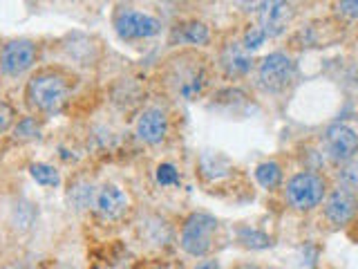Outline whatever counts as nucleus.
<instances>
[{"instance_id": "obj_1", "label": "nucleus", "mask_w": 358, "mask_h": 269, "mask_svg": "<svg viewBox=\"0 0 358 269\" xmlns=\"http://www.w3.org/2000/svg\"><path fill=\"white\" fill-rule=\"evenodd\" d=\"M70 99V83L54 70H43L34 74L27 83V101L41 112H59Z\"/></svg>"}, {"instance_id": "obj_2", "label": "nucleus", "mask_w": 358, "mask_h": 269, "mask_svg": "<svg viewBox=\"0 0 358 269\" xmlns=\"http://www.w3.org/2000/svg\"><path fill=\"white\" fill-rule=\"evenodd\" d=\"M217 231V220L208 216V213H193L182 229V238L179 244L188 256H206L210 244H213V235Z\"/></svg>"}, {"instance_id": "obj_3", "label": "nucleus", "mask_w": 358, "mask_h": 269, "mask_svg": "<svg viewBox=\"0 0 358 269\" xmlns=\"http://www.w3.org/2000/svg\"><path fill=\"white\" fill-rule=\"evenodd\" d=\"M324 198V179L316 173H298L287 184V200L291 207L309 211L318 207Z\"/></svg>"}, {"instance_id": "obj_4", "label": "nucleus", "mask_w": 358, "mask_h": 269, "mask_svg": "<svg viewBox=\"0 0 358 269\" xmlns=\"http://www.w3.org/2000/svg\"><path fill=\"white\" fill-rule=\"evenodd\" d=\"M115 29L121 39H150L162 32L159 18L150 14H143L132 7H121L115 14Z\"/></svg>"}, {"instance_id": "obj_5", "label": "nucleus", "mask_w": 358, "mask_h": 269, "mask_svg": "<svg viewBox=\"0 0 358 269\" xmlns=\"http://www.w3.org/2000/svg\"><path fill=\"white\" fill-rule=\"evenodd\" d=\"M294 74H296L294 61L282 52H273L264 56V61L260 63V70H257L260 85L268 90V92H282V90L294 81Z\"/></svg>"}, {"instance_id": "obj_6", "label": "nucleus", "mask_w": 358, "mask_h": 269, "mask_svg": "<svg viewBox=\"0 0 358 269\" xmlns=\"http://www.w3.org/2000/svg\"><path fill=\"white\" fill-rule=\"evenodd\" d=\"M36 59H38V48L34 41L29 39L9 41L3 48V52H0V70L7 76H20L29 67H34Z\"/></svg>"}, {"instance_id": "obj_7", "label": "nucleus", "mask_w": 358, "mask_h": 269, "mask_svg": "<svg viewBox=\"0 0 358 269\" xmlns=\"http://www.w3.org/2000/svg\"><path fill=\"white\" fill-rule=\"evenodd\" d=\"M324 151L334 162L352 160L358 151V132L347 123H334L324 132Z\"/></svg>"}, {"instance_id": "obj_8", "label": "nucleus", "mask_w": 358, "mask_h": 269, "mask_svg": "<svg viewBox=\"0 0 358 269\" xmlns=\"http://www.w3.org/2000/svg\"><path fill=\"white\" fill-rule=\"evenodd\" d=\"M94 209L101 218L119 220L128 211V195L115 184H103L94 195Z\"/></svg>"}, {"instance_id": "obj_9", "label": "nucleus", "mask_w": 358, "mask_h": 269, "mask_svg": "<svg viewBox=\"0 0 358 269\" xmlns=\"http://www.w3.org/2000/svg\"><path fill=\"white\" fill-rule=\"evenodd\" d=\"M168 134V117L159 108H145L137 119V137L145 144H162Z\"/></svg>"}, {"instance_id": "obj_10", "label": "nucleus", "mask_w": 358, "mask_h": 269, "mask_svg": "<svg viewBox=\"0 0 358 269\" xmlns=\"http://www.w3.org/2000/svg\"><path fill=\"white\" fill-rule=\"evenodd\" d=\"M257 16H260V27L266 36H280L294 18V7L289 3H262Z\"/></svg>"}, {"instance_id": "obj_11", "label": "nucleus", "mask_w": 358, "mask_h": 269, "mask_svg": "<svg viewBox=\"0 0 358 269\" xmlns=\"http://www.w3.org/2000/svg\"><path fill=\"white\" fill-rule=\"evenodd\" d=\"M354 213H356V198L354 193H350V191H345V188L334 191L327 198V202H324V216L334 224L350 222L354 218Z\"/></svg>"}, {"instance_id": "obj_12", "label": "nucleus", "mask_w": 358, "mask_h": 269, "mask_svg": "<svg viewBox=\"0 0 358 269\" xmlns=\"http://www.w3.org/2000/svg\"><path fill=\"white\" fill-rule=\"evenodd\" d=\"M222 67L229 76H240L251 70V52L242 43H229L222 52Z\"/></svg>"}, {"instance_id": "obj_13", "label": "nucleus", "mask_w": 358, "mask_h": 269, "mask_svg": "<svg viewBox=\"0 0 358 269\" xmlns=\"http://www.w3.org/2000/svg\"><path fill=\"white\" fill-rule=\"evenodd\" d=\"M94 195H96V191L92 184H87V182H78L72 186L70 191V202H72V207L78 209V211H83L87 207H92L94 205Z\"/></svg>"}, {"instance_id": "obj_14", "label": "nucleus", "mask_w": 358, "mask_h": 269, "mask_svg": "<svg viewBox=\"0 0 358 269\" xmlns=\"http://www.w3.org/2000/svg\"><path fill=\"white\" fill-rule=\"evenodd\" d=\"M255 179L264 188H275L280 184V179H282V171H280V166L275 162H264L255 168Z\"/></svg>"}, {"instance_id": "obj_15", "label": "nucleus", "mask_w": 358, "mask_h": 269, "mask_svg": "<svg viewBox=\"0 0 358 269\" xmlns=\"http://www.w3.org/2000/svg\"><path fill=\"white\" fill-rule=\"evenodd\" d=\"M29 173H31V177L36 179L38 184H43V186H59V182H61L59 171H56L54 166L43 164V162L31 164V166H29Z\"/></svg>"}, {"instance_id": "obj_16", "label": "nucleus", "mask_w": 358, "mask_h": 269, "mask_svg": "<svg viewBox=\"0 0 358 269\" xmlns=\"http://www.w3.org/2000/svg\"><path fill=\"white\" fill-rule=\"evenodd\" d=\"M179 39L186 43H193V45H201L208 41V29H206V25H201V22H188V25L182 27Z\"/></svg>"}, {"instance_id": "obj_17", "label": "nucleus", "mask_w": 358, "mask_h": 269, "mask_svg": "<svg viewBox=\"0 0 358 269\" xmlns=\"http://www.w3.org/2000/svg\"><path fill=\"white\" fill-rule=\"evenodd\" d=\"M338 179H341V184L345 186V191H350V193H352V191H356L358 188V162L343 166L338 171Z\"/></svg>"}, {"instance_id": "obj_18", "label": "nucleus", "mask_w": 358, "mask_h": 269, "mask_svg": "<svg viewBox=\"0 0 358 269\" xmlns=\"http://www.w3.org/2000/svg\"><path fill=\"white\" fill-rule=\"evenodd\" d=\"M38 121L34 119V117H25V119H20L18 121V126L14 128L16 132V137L18 139H31V137H38Z\"/></svg>"}, {"instance_id": "obj_19", "label": "nucleus", "mask_w": 358, "mask_h": 269, "mask_svg": "<svg viewBox=\"0 0 358 269\" xmlns=\"http://www.w3.org/2000/svg\"><path fill=\"white\" fill-rule=\"evenodd\" d=\"M266 41V34L262 32V27L260 25H253V27H249L246 29V34H244V48H246V52H253V50H257L260 45Z\"/></svg>"}, {"instance_id": "obj_20", "label": "nucleus", "mask_w": 358, "mask_h": 269, "mask_svg": "<svg viewBox=\"0 0 358 269\" xmlns=\"http://www.w3.org/2000/svg\"><path fill=\"white\" fill-rule=\"evenodd\" d=\"M240 235H242V242L246 247H253V249H264V247L271 244V240H268L264 233H257V231H251V229H242Z\"/></svg>"}, {"instance_id": "obj_21", "label": "nucleus", "mask_w": 358, "mask_h": 269, "mask_svg": "<svg viewBox=\"0 0 358 269\" xmlns=\"http://www.w3.org/2000/svg\"><path fill=\"white\" fill-rule=\"evenodd\" d=\"M157 182L162 186H171V184H179V173L173 164H159L157 168Z\"/></svg>"}, {"instance_id": "obj_22", "label": "nucleus", "mask_w": 358, "mask_h": 269, "mask_svg": "<svg viewBox=\"0 0 358 269\" xmlns=\"http://www.w3.org/2000/svg\"><path fill=\"white\" fill-rule=\"evenodd\" d=\"M11 119H14V110H11L7 104H3V101H0V130H7Z\"/></svg>"}, {"instance_id": "obj_23", "label": "nucleus", "mask_w": 358, "mask_h": 269, "mask_svg": "<svg viewBox=\"0 0 358 269\" xmlns=\"http://www.w3.org/2000/svg\"><path fill=\"white\" fill-rule=\"evenodd\" d=\"M341 14L350 16V18H358V0H345V3L338 5Z\"/></svg>"}, {"instance_id": "obj_24", "label": "nucleus", "mask_w": 358, "mask_h": 269, "mask_svg": "<svg viewBox=\"0 0 358 269\" xmlns=\"http://www.w3.org/2000/svg\"><path fill=\"white\" fill-rule=\"evenodd\" d=\"M195 269H220V263L217 261H204V263L195 265Z\"/></svg>"}, {"instance_id": "obj_25", "label": "nucleus", "mask_w": 358, "mask_h": 269, "mask_svg": "<svg viewBox=\"0 0 358 269\" xmlns=\"http://www.w3.org/2000/svg\"><path fill=\"white\" fill-rule=\"evenodd\" d=\"M155 269H164V267H155Z\"/></svg>"}, {"instance_id": "obj_26", "label": "nucleus", "mask_w": 358, "mask_h": 269, "mask_svg": "<svg viewBox=\"0 0 358 269\" xmlns=\"http://www.w3.org/2000/svg\"><path fill=\"white\" fill-rule=\"evenodd\" d=\"M0 269H9V267H0Z\"/></svg>"}]
</instances>
